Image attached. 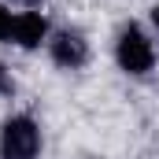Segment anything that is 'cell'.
I'll return each instance as SVG.
<instances>
[{"mask_svg":"<svg viewBox=\"0 0 159 159\" xmlns=\"http://www.w3.org/2000/svg\"><path fill=\"white\" fill-rule=\"evenodd\" d=\"M111 52H115V67L126 78H148L156 70V41L141 22H122Z\"/></svg>","mask_w":159,"mask_h":159,"instance_id":"1","label":"cell"},{"mask_svg":"<svg viewBox=\"0 0 159 159\" xmlns=\"http://www.w3.org/2000/svg\"><path fill=\"white\" fill-rule=\"evenodd\" d=\"M44 137L34 115L19 111L0 122V159H41Z\"/></svg>","mask_w":159,"mask_h":159,"instance_id":"2","label":"cell"},{"mask_svg":"<svg viewBox=\"0 0 159 159\" xmlns=\"http://www.w3.org/2000/svg\"><path fill=\"white\" fill-rule=\"evenodd\" d=\"M44 48H48L52 67H59V70H85L89 59H93V44H89V37L81 34L78 26L52 30V37H48Z\"/></svg>","mask_w":159,"mask_h":159,"instance_id":"3","label":"cell"},{"mask_svg":"<svg viewBox=\"0 0 159 159\" xmlns=\"http://www.w3.org/2000/svg\"><path fill=\"white\" fill-rule=\"evenodd\" d=\"M48 37H52V19H48L41 7L15 11V30H11V44H15V48L37 52L41 44H48Z\"/></svg>","mask_w":159,"mask_h":159,"instance_id":"4","label":"cell"},{"mask_svg":"<svg viewBox=\"0 0 159 159\" xmlns=\"http://www.w3.org/2000/svg\"><path fill=\"white\" fill-rule=\"evenodd\" d=\"M11 30H15V11L0 0V44H11Z\"/></svg>","mask_w":159,"mask_h":159,"instance_id":"5","label":"cell"},{"mask_svg":"<svg viewBox=\"0 0 159 159\" xmlns=\"http://www.w3.org/2000/svg\"><path fill=\"white\" fill-rule=\"evenodd\" d=\"M19 93V81H15V74H11V67L7 63H0V96L4 100H11Z\"/></svg>","mask_w":159,"mask_h":159,"instance_id":"6","label":"cell"},{"mask_svg":"<svg viewBox=\"0 0 159 159\" xmlns=\"http://www.w3.org/2000/svg\"><path fill=\"white\" fill-rule=\"evenodd\" d=\"M152 30H156V34H159V0H156V4H152Z\"/></svg>","mask_w":159,"mask_h":159,"instance_id":"7","label":"cell"},{"mask_svg":"<svg viewBox=\"0 0 159 159\" xmlns=\"http://www.w3.org/2000/svg\"><path fill=\"white\" fill-rule=\"evenodd\" d=\"M19 4H22V7H41L44 0H19Z\"/></svg>","mask_w":159,"mask_h":159,"instance_id":"8","label":"cell"}]
</instances>
